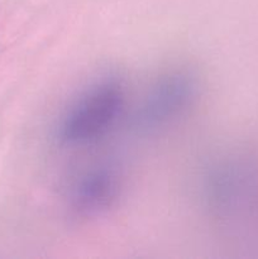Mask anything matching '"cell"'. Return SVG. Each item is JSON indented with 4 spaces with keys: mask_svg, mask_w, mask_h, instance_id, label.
Here are the masks:
<instances>
[{
    "mask_svg": "<svg viewBox=\"0 0 258 259\" xmlns=\"http://www.w3.org/2000/svg\"><path fill=\"white\" fill-rule=\"evenodd\" d=\"M124 106L123 82L115 76L99 78L66 109L56 128V139L65 147L98 141L120 118Z\"/></svg>",
    "mask_w": 258,
    "mask_h": 259,
    "instance_id": "cell-1",
    "label": "cell"
},
{
    "mask_svg": "<svg viewBox=\"0 0 258 259\" xmlns=\"http://www.w3.org/2000/svg\"><path fill=\"white\" fill-rule=\"evenodd\" d=\"M197 96V81L191 73L179 71L159 78L136 115L141 132H156L181 118Z\"/></svg>",
    "mask_w": 258,
    "mask_h": 259,
    "instance_id": "cell-2",
    "label": "cell"
},
{
    "mask_svg": "<svg viewBox=\"0 0 258 259\" xmlns=\"http://www.w3.org/2000/svg\"><path fill=\"white\" fill-rule=\"evenodd\" d=\"M121 179L118 168L103 163L89 168L75 181L70 194L71 209L78 217L100 215L119 197Z\"/></svg>",
    "mask_w": 258,
    "mask_h": 259,
    "instance_id": "cell-3",
    "label": "cell"
}]
</instances>
